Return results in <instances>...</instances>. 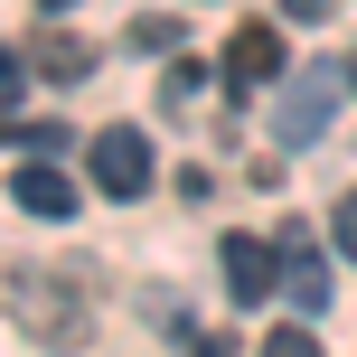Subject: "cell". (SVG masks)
I'll return each mask as SVG.
<instances>
[{
	"mask_svg": "<svg viewBox=\"0 0 357 357\" xmlns=\"http://www.w3.org/2000/svg\"><path fill=\"white\" fill-rule=\"evenodd\" d=\"M339 85H348L339 66H301V75L282 85V104H273V142H291V151H301L310 132L329 123V104H339Z\"/></svg>",
	"mask_w": 357,
	"mask_h": 357,
	"instance_id": "6da1fadb",
	"label": "cell"
},
{
	"mask_svg": "<svg viewBox=\"0 0 357 357\" xmlns=\"http://www.w3.org/2000/svg\"><path fill=\"white\" fill-rule=\"evenodd\" d=\"M282 10H291V19H329V0H282Z\"/></svg>",
	"mask_w": 357,
	"mask_h": 357,
	"instance_id": "30bf717a",
	"label": "cell"
},
{
	"mask_svg": "<svg viewBox=\"0 0 357 357\" xmlns=\"http://www.w3.org/2000/svg\"><path fill=\"white\" fill-rule=\"evenodd\" d=\"M264 85H282V38L254 19V29L226 38V94H264Z\"/></svg>",
	"mask_w": 357,
	"mask_h": 357,
	"instance_id": "3957f363",
	"label": "cell"
},
{
	"mask_svg": "<svg viewBox=\"0 0 357 357\" xmlns=\"http://www.w3.org/2000/svg\"><path fill=\"white\" fill-rule=\"evenodd\" d=\"M282 291H291V310H329V264H320V235L310 226H282Z\"/></svg>",
	"mask_w": 357,
	"mask_h": 357,
	"instance_id": "277c9868",
	"label": "cell"
},
{
	"mask_svg": "<svg viewBox=\"0 0 357 357\" xmlns=\"http://www.w3.org/2000/svg\"><path fill=\"white\" fill-rule=\"evenodd\" d=\"M254 357H320V339H310V329H264Z\"/></svg>",
	"mask_w": 357,
	"mask_h": 357,
	"instance_id": "ba28073f",
	"label": "cell"
},
{
	"mask_svg": "<svg viewBox=\"0 0 357 357\" xmlns=\"http://www.w3.org/2000/svg\"><path fill=\"white\" fill-rule=\"evenodd\" d=\"M329 235H339V254H348V264H357V188L339 197V216H329Z\"/></svg>",
	"mask_w": 357,
	"mask_h": 357,
	"instance_id": "9c48e42d",
	"label": "cell"
},
{
	"mask_svg": "<svg viewBox=\"0 0 357 357\" xmlns=\"http://www.w3.org/2000/svg\"><path fill=\"white\" fill-rule=\"evenodd\" d=\"M273 282H282V254L254 245V235H226V291H235V310H264Z\"/></svg>",
	"mask_w": 357,
	"mask_h": 357,
	"instance_id": "5b68a950",
	"label": "cell"
},
{
	"mask_svg": "<svg viewBox=\"0 0 357 357\" xmlns=\"http://www.w3.org/2000/svg\"><path fill=\"white\" fill-rule=\"evenodd\" d=\"M19 66H38V75H85V66H94V47H85V38H66V29H47L29 56H19Z\"/></svg>",
	"mask_w": 357,
	"mask_h": 357,
	"instance_id": "8992f818",
	"label": "cell"
},
{
	"mask_svg": "<svg viewBox=\"0 0 357 357\" xmlns=\"http://www.w3.org/2000/svg\"><path fill=\"white\" fill-rule=\"evenodd\" d=\"M38 10H66V0H38Z\"/></svg>",
	"mask_w": 357,
	"mask_h": 357,
	"instance_id": "8fae6325",
	"label": "cell"
},
{
	"mask_svg": "<svg viewBox=\"0 0 357 357\" xmlns=\"http://www.w3.org/2000/svg\"><path fill=\"white\" fill-rule=\"evenodd\" d=\"M85 151H94V188H104V197H142V188H151V142H142L132 123L94 132Z\"/></svg>",
	"mask_w": 357,
	"mask_h": 357,
	"instance_id": "7a4b0ae2",
	"label": "cell"
},
{
	"mask_svg": "<svg viewBox=\"0 0 357 357\" xmlns=\"http://www.w3.org/2000/svg\"><path fill=\"white\" fill-rule=\"evenodd\" d=\"M348 85H357V56H348Z\"/></svg>",
	"mask_w": 357,
	"mask_h": 357,
	"instance_id": "7c38bea8",
	"label": "cell"
},
{
	"mask_svg": "<svg viewBox=\"0 0 357 357\" xmlns=\"http://www.w3.org/2000/svg\"><path fill=\"white\" fill-rule=\"evenodd\" d=\"M10 188H19V207H29V216H66V207H75V188H66V178H56V169H38V160L19 169Z\"/></svg>",
	"mask_w": 357,
	"mask_h": 357,
	"instance_id": "52a82bcc",
	"label": "cell"
}]
</instances>
